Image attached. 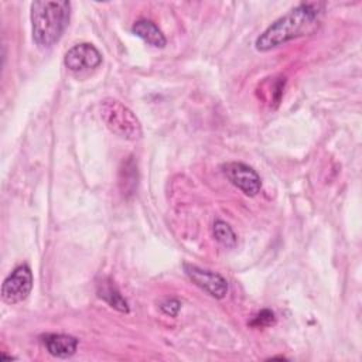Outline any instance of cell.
<instances>
[{
  "mask_svg": "<svg viewBox=\"0 0 362 362\" xmlns=\"http://www.w3.org/2000/svg\"><path fill=\"white\" fill-rule=\"evenodd\" d=\"M324 13V4L317 1L300 3L287 14L273 21L257 38L255 47L257 51H270L297 37H301L315 27Z\"/></svg>",
  "mask_w": 362,
  "mask_h": 362,
  "instance_id": "6da1fadb",
  "label": "cell"
},
{
  "mask_svg": "<svg viewBox=\"0 0 362 362\" xmlns=\"http://www.w3.org/2000/svg\"><path fill=\"white\" fill-rule=\"evenodd\" d=\"M69 17L71 3L66 0L31 3L33 41L41 48L52 47L68 27Z\"/></svg>",
  "mask_w": 362,
  "mask_h": 362,
  "instance_id": "7a4b0ae2",
  "label": "cell"
},
{
  "mask_svg": "<svg viewBox=\"0 0 362 362\" xmlns=\"http://www.w3.org/2000/svg\"><path fill=\"white\" fill-rule=\"evenodd\" d=\"M100 119L105 126L116 136L126 140L141 137V124L137 116L120 100L106 98L100 103Z\"/></svg>",
  "mask_w": 362,
  "mask_h": 362,
  "instance_id": "3957f363",
  "label": "cell"
},
{
  "mask_svg": "<svg viewBox=\"0 0 362 362\" xmlns=\"http://www.w3.org/2000/svg\"><path fill=\"white\" fill-rule=\"evenodd\" d=\"M33 288V272L27 264L17 266L1 284V298L7 304L21 303Z\"/></svg>",
  "mask_w": 362,
  "mask_h": 362,
  "instance_id": "277c9868",
  "label": "cell"
},
{
  "mask_svg": "<svg viewBox=\"0 0 362 362\" xmlns=\"http://www.w3.org/2000/svg\"><path fill=\"white\" fill-rule=\"evenodd\" d=\"M184 272L197 287L204 290L211 297L221 300L228 294V288H229L228 280L219 273L198 267L195 264H188V263L184 264Z\"/></svg>",
  "mask_w": 362,
  "mask_h": 362,
  "instance_id": "5b68a950",
  "label": "cell"
},
{
  "mask_svg": "<svg viewBox=\"0 0 362 362\" xmlns=\"http://www.w3.org/2000/svg\"><path fill=\"white\" fill-rule=\"evenodd\" d=\"M222 171L225 177L239 188L245 195L255 197L260 192L262 180L259 174L245 163L232 161L222 165Z\"/></svg>",
  "mask_w": 362,
  "mask_h": 362,
  "instance_id": "8992f818",
  "label": "cell"
},
{
  "mask_svg": "<svg viewBox=\"0 0 362 362\" xmlns=\"http://www.w3.org/2000/svg\"><path fill=\"white\" fill-rule=\"evenodd\" d=\"M64 64L72 72L90 71L102 64V54L95 45L89 42H81L66 51Z\"/></svg>",
  "mask_w": 362,
  "mask_h": 362,
  "instance_id": "52a82bcc",
  "label": "cell"
},
{
  "mask_svg": "<svg viewBox=\"0 0 362 362\" xmlns=\"http://www.w3.org/2000/svg\"><path fill=\"white\" fill-rule=\"evenodd\" d=\"M45 349L55 358H71L78 348V339L66 334H48L42 338Z\"/></svg>",
  "mask_w": 362,
  "mask_h": 362,
  "instance_id": "ba28073f",
  "label": "cell"
},
{
  "mask_svg": "<svg viewBox=\"0 0 362 362\" xmlns=\"http://www.w3.org/2000/svg\"><path fill=\"white\" fill-rule=\"evenodd\" d=\"M132 33L146 41L148 45L163 48L167 44V40L161 30L150 20L140 18L132 25Z\"/></svg>",
  "mask_w": 362,
  "mask_h": 362,
  "instance_id": "9c48e42d",
  "label": "cell"
},
{
  "mask_svg": "<svg viewBox=\"0 0 362 362\" xmlns=\"http://www.w3.org/2000/svg\"><path fill=\"white\" fill-rule=\"evenodd\" d=\"M98 296L106 301L112 308L120 311V313H129L130 307L127 300L122 296L119 288L113 284L112 280L103 279L102 281L98 283Z\"/></svg>",
  "mask_w": 362,
  "mask_h": 362,
  "instance_id": "30bf717a",
  "label": "cell"
},
{
  "mask_svg": "<svg viewBox=\"0 0 362 362\" xmlns=\"http://www.w3.org/2000/svg\"><path fill=\"white\" fill-rule=\"evenodd\" d=\"M212 233H214V238L216 239V242L221 243L223 247H233L238 242V238H236L233 229L225 221L216 219L212 226Z\"/></svg>",
  "mask_w": 362,
  "mask_h": 362,
  "instance_id": "8fae6325",
  "label": "cell"
},
{
  "mask_svg": "<svg viewBox=\"0 0 362 362\" xmlns=\"http://www.w3.org/2000/svg\"><path fill=\"white\" fill-rule=\"evenodd\" d=\"M276 318H274V313L272 310H262L260 313H257L253 320L249 322L250 327L255 328H263V327H269L272 324H274Z\"/></svg>",
  "mask_w": 362,
  "mask_h": 362,
  "instance_id": "7c38bea8",
  "label": "cell"
},
{
  "mask_svg": "<svg viewBox=\"0 0 362 362\" xmlns=\"http://www.w3.org/2000/svg\"><path fill=\"white\" fill-rule=\"evenodd\" d=\"M180 308H181V303L177 298H165L164 301L160 303V310L170 317H175Z\"/></svg>",
  "mask_w": 362,
  "mask_h": 362,
  "instance_id": "4fadbf2b",
  "label": "cell"
}]
</instances>
